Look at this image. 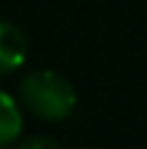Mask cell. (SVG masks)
Listing matches in <instances>:
<instances>
[{"label": "cell", "mask_w": 147, "mask_h": 149, "mask_svg": "<svg viewBox=\"0 0 147 149\" xmlns=\"http://www.w3.org/2000/svg\"><path fill=\"white\" fill-rule=\"evenodd\" d=\"M20 98L24 108L39 120L59 122L76 108V91L71 81L57 71H34L20 83Z\"/></svg>", "instance_id": "1"}, {"label": "cell", "mask_w": 147, "mask_h": 149, "mask_svg": "<svg viewBox=\"0 0 147 149\" xmlns=\"http://www.w3.org/2000/svg\"><path fill=\"white\" fill-rule=\"evenodd\" d=\"M27 59V37L17 24L0 20V73L20 69Z\"/></svg>", "instance_id": "2"}, {"label": "cell", "mask_w": 147, "mask_h": 149, "mask_svg": "<svg viewBox=\"0 0 147 149\" xmlns=\"http://www.w3.org/2000/svg\"><path fill=\"white\" fill-rule=\"evenodd\" d=\"M22 132V113L5 91H0V149L10 147Z\"/></svg>", "instance_id": "3"}, {"label": "cell", "mask_w": 147, "mask_h": 149, "mask_svg": "<svg viewBox=\"0 0 147 149\" xmlns=\"http://www.w3.org/2000/svg\"><path fill=\"white\" fill-rule=\"evenodd\" d=\"M17 149H59V144L47 134H34V137H27Z\"/></svg>", "instance_id": "4"}]
</instances>
